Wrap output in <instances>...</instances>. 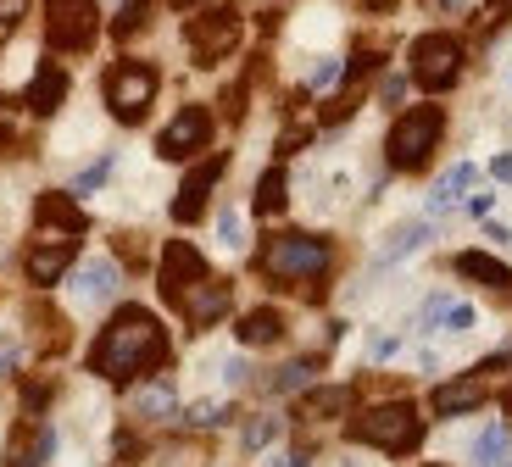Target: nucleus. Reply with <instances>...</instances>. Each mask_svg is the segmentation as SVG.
Returning <instances> with one entry per match:
<instances>
[{"instance_id":"obj_1","label":"nucleus","mask_w":512,"mask_h":467,"mask_svg":"<svg viewBox=\"0 0 512 467\" xmlns=\"http://www.w3.org/2000/svg\"><path fill=\"white\" fill-rule=\"evenodd\" d=\"M162 362H167V334L145 306H123V312L101 329V340H95V351H90V367L112 384L140 379V373H151V367H162Z\"/></svg>"},{"instance_id":"obj_2","label":"nucleus","mask_w":512,"mask_h":467,"mask_svg":"<svg viewBox=\"0 0 512 467\" xmlns=\"http://www.w3.org/2000/svg\"><path fill=\"white\" fill-rule=\"evenodd\" d=\"M351 440L373 445V451H390V456H407L423 445V417L412 412L407 401H390V406H373V412L351 417Z\"/></svg>"},{"instance_id":"obj_3","label":"nucleus","mask_w":512,"mask_h":467,"mask_svg":"<svg viewBox=\"0 0 512 467\" xmlns=\"http://www.w3.org/2000/svg\"><path fill=\"white\" fill-rule=\"evenodd\" d=\"M440 134H446V112H440V106H412V112H401L396 128H390V139H384L390 167H396V173H418V167L435 156Z\"/></svg>"},{"instance_id":"obj_4","label":"nucleus","mask_w":512,"mask_h":467,"mask_svg":"<svg viewBox=\"0 0 512 467\" xmlns=\"http://www.w3.org/2000/svg\"><path fill=\"white\" fill-rule=\"evenodd\" d=\"M329 240H318V234H273L268 245H262V273L268 278H284V284H312V278H323L329 273Z\"/></svg>"},{"instance_id":"obj_5","label":"nucleus","mask_w":512,"mask_h":467,"mask_svg":"<svg viewBox=\"0 0 512 467\" xmlns=\"http://www.w3.org/2000/svg\"><path fill=\"white\" fill-rule=\"evenodd\" d=\"M156 101V67L145 62H123L106 73V106H112L117 123H140Z\"/></svg>"},{"instance_id":"obj_6","label":"nucleus","mask_w":512,"mask_h":467,"mask_svg":"<svg viewBox=\"0 0 512 467\" xmlns=\"http://www.w3.org/2000/svg\"><path fill=\"white\" fill-rule=\"evenodd\" d=\"M184 39H190L195 67H218L223 56H229L234 45H240V12H234V6H212V12L190 17Z\"/></svg>"},{"instance_id":"obj_7","label":"nucleus","mask_w":512,"mask_h":467,"mask_svg":"<svg viewBox=\"0 0 512 467\" xmlns=\"http://www.w3.org/2000/svg\"><path fill=\"white\" fill-rule=\"evenodd\" d=\"M95 28H101L95 0H51L45 6V39H51L56 51H90Z\"/></svg>"},{"instance_id":"obj_8","label":"nucleus","mask_w":512,"mask_h":467,"mask_svg":"<svg viewBox=\"0 0 512 467\" xmlns=\"http://www.w3.org/2000/svg\"><path fill=\"white\" fill-rule=\"evenodd\" d=\"M412 78H418V89H451L462 78V45L451 34L412 39Z\"/></svg>"},{"instance_id":"obj_9","label":"nucleus","mask_w":512,"mask_h":467,"mask_svg":"<svg viewBox=\"0 0 512 467\" xmlns=\"http://www.w3.org/2000/svg\"><path fill=\"white\" fill-rule=\"evenodd\" d=\"M206 139H212V112H206V106H184V112L162 128L156 156H167V162H190L195 151H206Z\"/></svg>"},{"instance_id":"obj_10","label":"nucleus","mask_w":512,"mask_h":467,"mask_svg":"<svg viewBox=\"0 0 512 467\" xmlns=\"http://www.w3.org/2000/svg\"><path fill=\"white\" fill-rule=\"evenodd\" d=\"M195 278H206L201 251H195V245H184V240H173V245L162 251V273H156V284H162V301L179 306V295L190 290Z\"/></svg>"},{"instance_id":"obj_11","label":"nucleus","mask_w":512,"mask_h":467,"mask_svg":"<svg viewBox=\"0 0 512 467\" xmlns=\"http://www.w3.org/2000/svg\"><path fill=\"white\" fill-rule=\"evenodd\" d=\"M223 167H229V156H206V162L184 178V190L173 195V223H195V217L206 212V195H212V184L223 178Z\"/></svg>"},{"instance_id":"obj_12","label":"nucleus","mask_w":512,"mask_h":467,"mask_svg":"<svg viewBox=\"0 0 512 467\" xmlns=\"http://www.w3.org/2000/svg\"><path fill=\"white\" fill-rule=\"evenodd\" d=\"M179 312L190 317V329H212L229 312V284L223 278H195L190 290L179 295Z\"/></svg>"},{"instance_id":"obj_13","label":"nucleus","mask_w":512,"mask_h":467,"mask_svg":"<svg viewBox=\"0 0 512 467\" xmlns=\"http://www.w3.org/2000/svg\"><path fill=\"white\" fill-rule=\"evenodd\" d=\"M34 217H39V228H56V234H84L90 228V217H84V206L73 201V195H62V190H45L34 201Z\"/></svg>"},{"instance_id":"obj_14","label":"nucleus","mask_w":512,"mask_h":467,"mask_svg":"<svg viewBox=\"0 0 512 467\" xmlns=\"http://www.w3.org/2000/svg\"><path fill=\"white\" fill-rule=\"evenodd\" d=\"M56 451V434L39 429V423H17L12 434V451H6V467H45Z\"/></svg>"},{"instance_id":"obj_15","label":"nucleus","mask_w":512,"mask_h":467,"mask_svg":"<svg viewBox=\"0 0 512 467\" xmlns=\"http://www.w3.org/2000/svg\"><path fill=\"white\" fill-rule=\"evenodd\" d=\"M67 267H73V240H51V245H34L28 251L23 273H28V284H56Z\"/></svg>"},{"instance_id":"obj_16","label":"nucleus","mask_w":512,"mask_h":467,"mask_svg":"<svg viewBox=\"0 0 512 467\" xmlns=\"http://www.w3.org/2000/svg\"><path fill=\"white\" fill-rule=\"evenodd\" d=\"M429 406H435L440 417H462V412H474V406H485V379H457V384H440L435 395H429Z\"/></svg>"},{"instance_id":"obj_17","label":"nucleus","mask_w":512,"mask_h":467,"mask_svg":"<svg viewBox=\"0 0 512 467\" xmlns=\"http://www.w3.org/2000/svg\"><path fill=\"white\" fill-rule=\"evenodd\" d=\"M62 101H67V73H62L56 62H45V67L34 73V84H28V112L51 117Z\"/></svg>"},{"instance_id":"obj_18","label":"nucleus","mask_w":512,"mask_h":467,"mask_svg":"<svg viewBox=\"0 0 512 467\" xmlns=\"http://www.w3.org/2000/svg\"><path fill=\"white\" fill-rule=\"evenodd\" d=\"M440 323H446L451 334H468L474 329V306L446 301V295H429V301H423V329H440Z\"/></svg>"},{"instance_id":"obj_19","label":"nucleus","mask_w":512,"mask_h":467,"mask_svg":"<svg viewBox=\"0 0 512 467\" xmlns=\"http://www.w3.org/2000/svg\"><path fill=\"white\" fill-rule=\"evenodd\" d=\"M117 295V267L106 262H84L78 267V301H90V306H101V301H112Z\"/></svg>"},{"instance_id":"obj_20","label":"nucleus","mask_w":512,"mask_h":467,"mask_svg":"<svg viewBox=\"0 0 512 467\" xmlns=\"http://www.w3.org/2000/svg\"><path fill=\"white\" fill-rule=\"evenodd\" d=\"M457 273L462 278H479V284H490V290H512V267L496 262V256H485V251H462L457 256Z\"/></svg>"},{"instance_id":"obj_21","label":"nucleus","mask_w":512,"mask_h":467,"mask_svg":"<svg viewBox=\"0 0 512 467\" xmlns=\"http://www.w3.org/2000/svg\"><path fill=\"white\" fill-rule=\"evenodd\" d=\"M234 334H240V345H273L284 334V317L273 312V306H256V312L240 317V329Z\"/></svg>"},{"instance_id":"obj_22","label":"nucleus","mask_w":512,"mask_h":467,"mask_svg":"<svg viewBox=\"0 0 512 467\" xmlns=\"http://www.w3.org/2000/svg\"><path fill=\"white\" fill-rule=\"evenodd\" d=\"M284 201H290V178H284V167H268V173L256 178V217H279Z\"/></svg>"},{"instance_id":"obj_23","label":"nucleus","mask_w":512,"mask_h":467,"mask_svg":"<svg viewBox=\"0 0 512 467\" xmlns=\"http://www.w3.org/2000/svg\"><path fill=\"white\" fill-rule=\"evenodd\" d=\"M351 406H357V390L351 384H334V390H312L301 401V417H346Z\"/></svg>"},{"instance_id":"obj_24","label":"nucleus","mask_w":512,"mask_h":467,"mask_svg":"<svg viewBox=\"0 0 512 467\" xmlns=\"http://www.w3.org/2000/svg\"><path fill=\"white\" fill-rule=\"evenodd\" d=\"M423 240H429V223H401V228H390V240L379 245V256H373V262L390 267V262H401V256H412Z\"/></svg>"},{"instance_id":"obj_25","label":"nucleus","mask_w":512,"mask_h":467,"mask_svg":"<svg viewBox=\"0 0 512 467\" xmlns=\"http://www.w3.org/2000/svg\"><path fill=\"white\" fill-rule=\"evenodd\" d=\"M468 184H474V167H468V162H457V167H451V173L435 184V190H429V212H446V206H457Z\"/></svg>"},{"instance_id":"obj_26","label":"nucleus","mask_w":512,"mask_h":467,"mask_svg":"<svg viewBox=\"0 0 512 467\" xmlns=\"http://www.w3.org/2000/svg\"><path fill=\"white\" fill-rule=\"evenodd\" d=\"M501 456H507V429L496 423V429H485L474 440V467H501Z\"/></svg>"},{"instance_id":"obj_27","label":"nucleus","mask_w":512,"mask_h":467,"mask_svg":"<svg viewBox=\"0 0 512 467\" xmlns=\"http://www.w3.org/2000/svg\"><path fill=\"white\" fill-rule=\"evenodd\" d=\"M134 412L140 417H167L173 412V390H167V384H145V390L134 395Z\"/></svg>"},{"instance_id":"obj_28","label":"nucleus","mask_w":512,"mask_h":467,"mask_svg":"<svg viewBox=\"0 0 512 467\" xmlns=\"http://www.w3.org/2000/svg\"><path fill=\"white\" fill-rule=\"evenodd\" d=\"M145 12H151V0H123V12L112 17V34H117V39L140 34V28H145Z\"/></svg>"},{"instance_id":"obj_29","label":"nucleus","mask_w":512,"mask_h":467,"mask_svg":"<svg viewBox=\"0 0 512 467\" xmlns=\"http://www.w3.org/2000/svg\"><path fill=\"white\" fill-rule=\"evenodd\" d=\"M223 417H229V406H223V401H195L184 423H190V429H218Z\"/></svg>"},{"instance_id":"obj_30","label":"nucleus","mask_w":512,"mask_h":467,"mask_svg":"<svg viewBox=\"0 0 512 467\" xmlns=\"http://www.w3.org/2000/svg\"><path fill=\"white\" fill-rule=\"evenodd\" d=\"M312 373H318V362H290V367H279V379H273V390H301V384L312 379Z\"/></svg>"},{"instance_id":"obj_31","label":"nucleus","mask_w":512,"mask_h":467,"mask_svg":"<svg viewBox=\"0 0 512 467\" xmlns=\"http://www.w3.org/2000/svg\"><path fill=\"white\" fill-rule=\"evenodd\" d=\"M23 12H28V0H0V45L12 39V28L23 23Z\"/></svg>"},{"instance_id":"obj_32","label":"nucleus","mask_w":512,"mask_h":467,"mask_svg":"<svg viewBox=\"0 0 512 467\" xmlns=\"http://www.w3.org/2000/svg\"><path fill=\"white\" fill-rule=\"evenodd\" d=\"M106 173H112V156H101V162H95V167H84V173H78V184H73V190H78V195H84V190H101V184H106Z\"/></svg>"},{"instance_id":"obj_33","label":"nucleus","mask_w":512,"mask_h":467,"mask_svg":"<svg viewBox=\"0 0 512 467\" xmlns=\"http://www.w3.org/2000/svg\"><path fill=\"white\" fill-rule=\"evenodd\" d=\"M273 434H279V417H256L251 429H245V451H256V445H268Z\"/></svg>"},{"instance_id":"obj_34","label":"nucleus","mask_w":512,"mask_h":467,"mask_svg":"<svg viewBox=\"0 0 512 467\" xmlns=\"http://www.w3.org/2000/svg\"><path fill=\"white\" fill-rule=\"evenodd\" d=\"M340 73H346L340 62H318V67H312L307 84H312V89H329V84H340Z\"/></svg>"},{"instance_id":"obj_35","label":"nucleus","mask_w":512,"mask_h":467,"mask_svg":"<svg viewBox=\"0 0 512 467\" xmlns=\"http://www.w3.org/2000/svg\"><path fill=\"white\" fill-rule=\"evenodd\" d=\"M223 245H234V251H240V245H245V228H240V212H223Z\"/></svg>"},{"instance_id":"obj_36","label":"nucleus","mask_w":512,"mask_h":467,"mask_svg":"<svg viewBox=\"0 0 512 467\" xmlns=\"http://www.w3.org/2000/svg\"><path fill=\"white\" fill-rule=\"evenodd\" d=\"M384 356H396V340H390V334H379V340L368 345V362H384Z\"/></svg>"},{"instance_id":"obj_37","label":"nucleus","mask_w":512,"mask_h":467,"mask_svg":"<svg viewBox=\"0 0 512 467\" xmlns=\"http://www.w3.org/2000/svg\"><path fill=\"white\" fill-rule=\"evenodd\" d=\"M23 401H28V412H39V406L51 401V384H28V395H23Z\"/></svg>"},{"instance_id":"obj_38","label":"nucleus","mask_w":512,"mask_h":467,"mask_svg":"<svg viewBox=\"0 0 512 467\" xmlns=\"http://www.w3.org/2000/svg\"><path fill=\"white\" fill-rule=\"evenodd\" d=\"M490 173H496V178H512V151L496 156V162H490Z\"/></svg>"},{"instance_id":"obj_39","label":"nucleus","mask_w":512,"mask_h":467,"mask_svg":"<svg viewBox=\"0 0 512 467\" xmlns=\"http://www.w3.org/2000/svg\"><path fill=\"white\" fill-rule=\"evenodd\" d=\"M301 462H307V456H284V462H279V467H301Z\"/></svg>"},{"instance_id":"obj_40","label":"nucleus","mask_w":512,"mask_h":467,"mask_svg":"<svg viewBox=\"0 0 512 467\" xmlns=\"http://www.w3.org/2000/svg\"><path fill=\"white\" fill-rule=\"evenodd\" d=\"M362 6H373V12H384V6H390V0H362Z\"/></svg>"},{"instance_id":"obj_41","label":"nucleus","mask_w":512,"mask_h":467,"mask_svg":"<svg viewBox=\"0 0 512 467\" xmlns=\"http://www.w3.org/2000/svg\"><path fill=\"white\" fill-rule=\"evenodd\" d=\"M173 6H195V0H173Z\"/></svg>"},{"instance_id":"obj_42","label":"nucleus","mask_w":512,"mask_h":467,"mask_svg":"<svg viewBox=\"0 0 512 467\" xmlns=\"http://www.w3.org/2000/svg\"><path fill=\"white\" fill-rule=\"evenodd\" d=\"M507 412H512V390H507Z\"/></svg>"},{"instance_id":"obj_43","label":"nucleus","mask_w":512,"mask_h":467,"mask_svg":"<svg viewBox=\"0 0 512 467\" xmlns=\"http://www.w3.org/2000/svg\"><path fill=\"white\" fill-rule=\"evenodd\" d=\"M429 467H440V462H429Z\"/></svg>"}]
</instances>
